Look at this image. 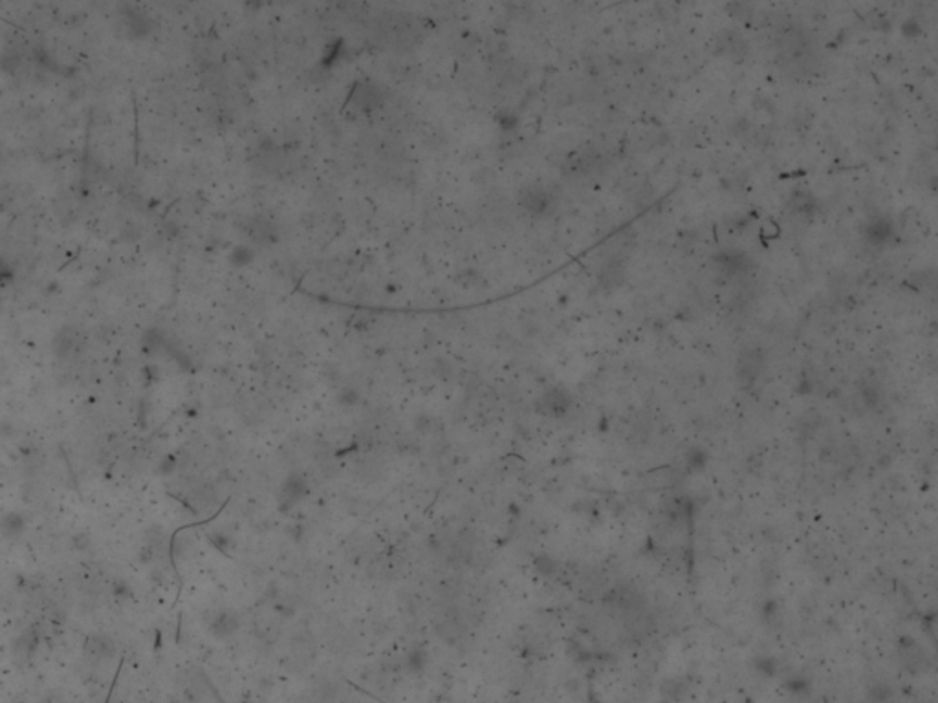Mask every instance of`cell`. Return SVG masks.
<instances>
[{"mask_svg":"<svg viewBox=\"0 0 938 703\" xmlns=\"http://www.w3.org/2000/svg\"><path fill=\"white\" fill-rule=\"evenodd\" d=\"M713 261H715L717 268L724 275H728V277H739V275L746 273L749 270V264H752L748 255L735 248L722 249V251H719L713 257Z\"/></svg>","mask_w":938,"mask_h":703,"instance_id":"cell-3","label":"cell"},{"mask_svg":"<svg viewBox=\"0 0 938 703\" xmlns=\"http://www.w3.org/2000/svg\"><path fill=\"white\" fill-rule=\"evenodd\" d=\"M599 161H602L599 152L590 148V151L577 152L576 156L570 158V160H568V168H570V174H576V176H587V174H590L594 168L598 167Z\"/></svg>","mask_w":938,"mask_h":703,"instance_id":"cell-8","label":"cell"},{"mask_svg":"<svg viewBox=\"0 0 938 703\" xmlns=\"http://www.w3.org/2000/svg\"><path fill=\"white\" fill-rule=\"evenodd\" d=\"M519 206L528 215L544 216L556 206V196L548 187L541 186V183H532V186L522 187L519 193Z\"/></svg>","mask_w":938,"mask_h":703,"instance_id":"cell-1","label":"cell"},{"mask_svg":"<svg viewBox=\"0 0 938 703\" xmlns=\"http://www.w3.org/2000/svg\"><path fill=\"white\" fill-rule=\"evenodd\" d=\"M787 206L788 211L794 213V215L812 216L814 211H816L817 202L816 198H814V194L808 189H797L794 194H790Z\"/></svg>","mask_w":938,"mask_h":703,"instance_id":"cell-9","label":"cell"},{"mask_svg":"<svg viewBox=\"0 0 938 703\" xmlns=\"http://www.w3.org/2000/svg\"><path fill=\"white\" fill-rule=\"evenodd\" d=\"M764 367V352L759 346H746L737 359V378L742 387H752Z\"/></svg>","mask_w":938,"mask_h":703,"instance_id":"cell-2","label":"cell"},{"mask_svg":"<svg viewBox=\"0 0 938 703\" xmlns=\"http://www.w3.org/2000/svg\"><path fill=\"white\" fill-rule=\"evenodd\" d=\"M719 51L732 61H742L748 55L749 44L741 34L732 30H724L719 35Z\"/></svg>","mask_w":938,"mask_h":703,"instance_id":"cell-5","label":"cell"},{"mask_svg":"<svg viewBox=\"0 0 938 703\" xmlns=\"http://www.w3.org/2000/svg\"><path fill=\"white\" fill-rule=\"evenodd\" d=\"M902 31H904V35H907V37H914V35L922 34V26L918 24L914 19H909V21H905V24L902 26Z\"/></svg>","mask_w":938,"mask_h":703,"instance_id":"cell-12","label":"cell"},{"mask_svg":"<svg viewBox=\"0 0 938 703\" xmlns=\"http://www.w3.org/2000/svg\"><path fill=\"white\" fill-rule=\"evenodd\" d=\"M865 241L872 246H885L894 236V226L887 216H876L865 223L863 229Z\"/></svg>","mask_w":938,"mask_h":703,"instance_id":"cell-4","label":"cell"},{"mask_svg":"<svg viewBox=\"0 0 938 703\" xmlns=\"http://www.w3.org/2000/svg\"><path fill=\"white\" fill-rule=\"evenodd\" d=\"M623 278H625V264L622 261L607 262L599 271V284L607 290L618 288L623 283Z\"/></svg>","mask_w":938,"mask_h":703,"instance_id":"cell-10","label":"cell"},{"mask_svg":"<svg viewBox=\"0 0 938 703\" xmlns=\"http://www.w3.org/2000/svg\"><path fill=\"white\" fill-rule=\"evenodd\" d=\"M704 463H706V452L693 451L691 455H687V467L702 469Z\"/></svg>","mask_w":938,"mask_h":703,"instance_id":"cell-11","label":"cell"},{"mask_svg":"<svg viewBox=\"0 0 938 703\" xmlns=\"http://www.w3.org/2000/svg\"><path fill=\"white\" fill-rule=\"evenodd\" d=\"M898 652H900L902 663L907 667V670L918 672V670L926 669V665H927L926 650L922 649L920 644H918L917 641L911 639V637H904V639L900 641Z\"/></svg>","mask_w":938,"mask_h":703,"instance_id":"cell-6","label":"cell"},{"mask_svg":"<svg viewBox=\"0 0 938 703\" xmlns=\"http://www.w3.org/2000/svg\"><path fill=\"white\" fill-rule=\"evenodd\" d=\"M541 405H543V410L547 414H552V416H563L568 409H570V405H572V398L568 394L564 388H552L541 398Z\"/></svg>","mask_w":938,"mask_h":703,"instance_id":"cell-7","label":"cell"}]
</instances>
